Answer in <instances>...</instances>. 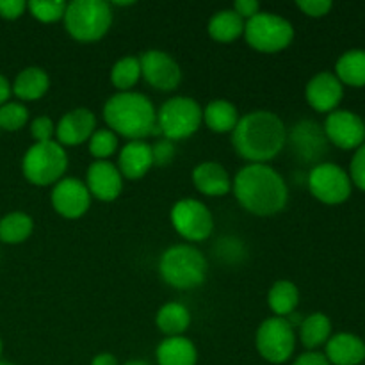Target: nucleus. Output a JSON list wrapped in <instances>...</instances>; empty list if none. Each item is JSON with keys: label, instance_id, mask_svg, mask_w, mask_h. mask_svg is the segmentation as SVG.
Here are the masks:
<instances>
[{"label": "nucleus", "instance_id": "f257e3e1", "mask_svg": "<svg viewBox=\"0 0 365 365\" xmlns=\"http://www.w3.org/2000/svg\"><path fill=\"white\" fill-rule=\"evenodd\" d=\"M232 145L248 164H267L287 145V128L273 110H252L239 118L232 132Z\"/></svg>", "mask_w": 365, "mask_h": 365}, {"label": "nucleus", "instance_id": "f03ea898", "mask_svg": "<svg viewBox=\"0 0 365 365\" xmlns=\"http://www.w3.org/2000/svg\"><path fill=\"white\" fill-rule=\"evenodd\" d=\"M232 191L242 209L260 217L282 212L289 202L284 177L269 164H246L241 168L232 180Z\"/></svg>", "mask_w": 365, "mask_h": 365}, {"label": "nucleus", "instance_id": "7ed1b4c3", "mask_svg": "<svg viewBox=\"0 0 365 365\" xmlns=\"http://www.w3.org/2000/svg\"><path fill=\"white\" fill-rule=\"evenodd\" d=\"M107 128L130 141H145L148 135L159 134L157 109L152 100L138 91L116 93L103 106Z\"/></svg>", "mask_w": 365, "mask_h": 365}, {"label": "nucleus", "instance_id": "20e7f679", "mask_svg": "<svg viewBox=\"0 0 365 365\" xmlns=\"http://www.w3.org/2000/svg\"><path fill=\"white\" fill-rule=\"evenodd\" d=\"M207 259L196 246L175 245L160 255L159 273L168 285L178 291L200 287L207 278Z\"/></svg>", "mask_w": 365, "mask_h": 365}, {"label": "nucleus", "instance_id": "39448f33", "mask_svg": "<svg viewBox=\"0 0 365 365\" xmlns=\"http://www.w3.org/2000/svg\"><path fill=\"white\" fill-rule=\"evenodd\" d=\"M113 9L106 0H73L64 11V27L81 43L100 41L113 25Z\"/></svg>", "mask_w": 365, "mask_h": 365}, {"label": "nucleus", "instance_id": "423d86ee", "mask_svg": "<svg viewBox=\"0 0 365 365\" xmlns=\"http://www.w3.org/2000/svg\"><path fill=\"white\" fill-rule=\"evenodd\" d=\"M68 153L57 141L34 143L21 159L24 177L34 185L57 184L68 170Z\"/></svg>", "mask_w": 365, "mask_h": 365}, {"label": "nucleus", "instance_id": "0eeeda50", "mask_svg": "<svg viewBox=\"0 0 365 365\" xmlns=\"http://www.w3.org/2000/svg\"><path fill=\"white\" fill-rule=\"evenodd\" d=\"M203 121V109L191 96H173L157 110L159 134L170 141H180L195 134Z\"/></svg>", "mask_w": 365, "mask_h": 365}, {"label": "nucleus", "instance_id": "6e6552de", "mask_svg": "<svg viewBox=\"0 0 365 365\" xmlns=\"http://www.w3.org/2000/svg\"><path fill=\"white\" fill-rule=\"evenodd\" d=\"M245 38L246 43L259 52H282L294 39V27L280 14L260 11L259 14L246 20Z\"/></svg>", "mask_w": 365, "mask_h": 365}, {"label": "nucleus", "instance_id": "1a4fd4ad", "mask_svg": "<svg viewBox=\"0 0 365 365\" xmlns=\"http://www.w3.org/2000/svg\"><path fill=\"white\" fill-rule=\"evenodd\" d=\"M257 351L269 364H285L296 351V331L285 317H267L257 328Z\"/></svg>", "mask_w": 365, "mask_h": 365}, {"label": "nucleus", "instance_id": "9d476101", "mask_svg": "<svg viewBox=\"0 0 365 365\" xmlns=\"http://www.w3.org/2000/svg\"><path fill=\"white\" fill-rule=\"evenodd\" d=\"M309 189L317 202L341 205L351 196L353 184L348 171L335 163H317L309 173Z\"/></svg>", "mask_w": 365, "mask_h": 365}, {"label": "nucleus", "instance_id": "9b49d317", "mask_svg": "<svg viewBox=\"0 0 365 365\" xmlns=\"http://www.w3.org/2000/svg\"><path fill=\"white\" fill-rule=\"evenodd\" d=\"M171 225L180 237L202 242L214 230V217L209 207L195 198H182L171 209Z\"/></svg>", "mask_w": 365, "mask_h": 365}, {"label": "nucleus", "instance_id": "f8f14e48", "mask_svg": "<svg viewBox=\"0 0 365 365\" xmlns=\"http://www.w3.org/2000/svg\"><path fill=\"white\" fill-rule=\"evenodd\" d=\"M324 135L331 145L342 150H356L365 143V123L356 113L335 109L324 120Z\"/></svg>", "mask_w": 365, "mask_h": 365}, {"label": "nucleus", "instance_id": "ddd939ff", "mask_svg": "<svg viewBox=\"0 0 365 365\" xmlns=\"http://www.w3.org/2000/svg\"><path fill=\"white\" fill-rule=\"evenodd\" d=\"M141 77L159 91H173L182 82V68L163 50H146L139 56Z\"/></svg>", "mask_w": 365, "mask_h": 365}, {"label": "nucleus", "instance_id": "4468645a", "mask_svg": "<svg viewBox=\"0 0 365 365\" xmlns=\"http://www.w3.org/2000/svg\"><path fill=\"white\" fill-rule=\"evenodd\" d=\"M50 202L59 216L66 220H78L91 207V192L86 182L75 177H64L53 184Z\"/></svg>", "mask_w": 365, "mask_h": 365}, {"label": "nucleus", "instance_id": "2eb2a0df", "mask_svg": "<svg viewBox=\"0 0 365 365\" xmlns=\"http://www.w3.org/2000/svg\"><path fill=\"white\" fill-rule=\"evenodd\" d=\"M344 86L331 71H319L305 86V100L317 113H334L342 102Z\"/></svg>", "mask_w": 365, "mask_h": 365}, {"label": "nucleus", "instance_id": "dca6fc26", "mask_svg": "<svg viewBox=\"0 0 365 365\" xmlns=\"http://www.w3.org/2000/svg\"><path fill=\"white\" fill-rule=\"evenodd\" d=\"M287 143L303 163H316L327 152V135L321 125L312 120H303L287 132Z\"/></svg>", "mask_w": 365, "mask_h": 365}, {"label": "nucleus", "instance_id": "f3484780", "mask_svg": "<svg viewBox=\"0 0 365 365\" xmlns=\"http://www.w3.org/2000/svg\"><path fill=\"white\" fill-rule=\"evenodd\" d=\"M96 130V116L91 109L77 107L63 114L56 125V138L61 146H78L88 143Z\"/></svg>", "mask_w": 365, "mask_h": 365}, {"label": "nucleus", "instance_id": "a211bd4d", "mask_svg": "<svg viewBox=\"0 0 365 365\" xmlns=\"http://www.w3.org/2000/svg\"><path fill=\"white\" fill-rule=\"evenodd\" d=\"M86 185L91 196L109 203L114 202L123 191V177L116 164L110 160H93L86 175Z\"/></svg>", "mask_w": 365, "mask_h": 365}, {"label": "nucleus", "instance_id": "6ab92c4d", "mask_svg": "<svg viewBox=\"0 0 365 365\" xmlns=\"http://www.w3.org/2000/svg\"><path fill=\"white\" fill-rule=\"evenodd\" d=\"M116 166L123 178H128V180L143 178L153 168L152 145L145 141L127 143L120 150Z\"/></svg>", "mask_w": 365, "mask_h": 365}, {"label": "nucleus", "instance_id": "aec40b11", "mask_svg": "<svg viewBox=\"0 0 365 365\" xmlns=\"http://www.w3.org/2000/svg\"><path fill=\"white\" fill-rule=\"evenodd\" d=\"M324 356L331 365H360L365 360V342L359 335L342 334L331 335L327 342Z\"/></svg>", "mask_w": 365, "mask_h": 365}, {"label": "nucleus", "instance_id": "412c9836", "mask_svg": "<svg viewBox=\"0 0 365 365\" xmlns=\"http://www.w3.org/2000/svg\"><path fill=\"white\" fill-rule=\"evenodd\" d=\"M192 184L205 196H225L232 191V178L227 168L214 160H205L192 170Z\"/></svg>", "mask_w": 365, "mask_h": 365}, {"label": "nucleus", "instance_id": "4be33fe9", "mask_svg": "<svg viewBox=\"0 0 365 365\" xmlns=\"http://www.w3.org/2000/svg\"><path fill=\"white\" fill-rule=\"evenodd\" d=\"M50 88V77L43 68L29 66L24 68L16 75L14 82L11 84V91L16 98L24 102H36L43 98Z\"/></svg>", "mask_w": 365, "mask_h": 365}, {"label": "nucleus", "instance_id": "5701e85b", "mask_svg": "<svg viewBox=\"0 0 365 365\" xmlns=\"http://www.w3.org/2000/svg\"><path fill=\"white\" fill-rule=\"evenodd\" d=\"M155 359L159 365H196L198 349L187 337H166L157 346Z\"/></svg>", "mask_w": 365, "mask_h": 365}, {"label": "nucleus", "instance_id": "b1692460", "mask_svg": "<svg viewBox=\"0 0 365 365\" xmlns=\"http://www.w3.org/2000/svg\"><path fill=\"white\" fill-rule=\"evenodd\" d=\"M239 110L230 100H212L203 109V121L216 134H232L239 123Z\"/></svg>", "mask_w": 365, "mask_h": 365}, {"label": "nucleus", "instance_id": "393cba45", "mask_svg": "<svg viewBox=\"0 0 365 365\" xmlns=\"http://www.w3.org/2000/svg\"><path fill=\"white\" fill-rule=\"evenodd\" d=\"M155 324L166 337H182L191 327V312L182 303H166L157 312Z\"/></svg>", "mask_w": 365, "mask_h": 365}, {"label": "nucleus", "instance_id": "a878e982", "mask_svg": "<svg viewBox=\"0 0 365 365\" xmlns=\"http://www.w3.org/2000/svg\"><path fill=\"white\" fill-rule=\"evenodd\" d=\"M246 21L234 9H221L209 20L207 31L217 43H232L245 34Z\"/></svg>", "mask_w": 365, "mask_h": 365}, {"label": "nucleus", "instance_id": "bb28decb", "mask_svg": "<svg viewBox=\"0 0 365 365\" xmlns=\"http://www.w3.org/2000/svg\"><path fill=\"white\" fill-rule=\"evenodd\" d=\"M331 337V321L327 314L314 312L303 317L299 324V341L309 351H316L317 348L327 344Z\"/></svg>", "mask_w": 365, "mask_h": 365}, {"label": "nucleus", "instance_id": "cd10ccee", "mask_svg": "<svg viewBox=\"0 0 365 365\" xmlns=\"http://www.w3.org/2000/svg\"><path fill=\"white\" fill-rule=\"evenodd\" d=\"M335 75L342 86L364 88L365 86V50L353 48L342 53L335 63Z\"/></svg>", "mask_w": 365, "mask_h": 365}, {"label": "nucleus", "instance_id": "c85d7f7f", "mask_svg": "<svg viewBox=\"0 0 365 365\" xmlns=\"http://www.w3.org/2000/svg\"><path fill=\"white\" fill-rule=\"evenodd\" d=\"M299 303L298 285L291 280L274 282L267 292V305L277 317H287L296 312Z\"/></svg>", "mask_w": 365, "mask_h": 365}, {"label": "nucleus", "instance_id": "c756f323", "mask_svg": "<svg viewBox=\"0 0 365 365\" xmlns=\"http://www.w3.org/2000/svg\"><path fill=\"white\" fill-rule=\"evenodd\" d=\"M34 232V221L27 212L14 210L0 220V242L6 245H21Z\"/></svg>", "mask_w": 365, "mask_h": 365}, {"label": "nucleus", "instance_id": "7c9ffc66", "mask_svg": "<svg viewBox=\"0 0 365 365\" xmlns=\"http://www.w3.org/2000/svg\"><path fill=\"white\" fill-rule=\"evenodd\" d=\"M139 78H141V64H139V57L135 56L121 57L110 70V82L118 89V93L132 91Z\"/></svg>", "mask_w": 365, "mask_h": 365}, {"label": "nucleus", "instance_id": "2f4dec72", "mask_svg": "<svg viewBox=\"0 0 365 365\" xmlns=\"http://www.w3.org/2000/svg\"><path fill=\"white\" fill-rule=\"evenodd\" d=\"M118 135L110 128H96L89 138V153L95 160H109L110 155L118 150Z\"/></svg>", "mask_w": 365, "mask_h": 365}, {"label": "nucleus", "instance_id": "473e14b6", "mask_svg": "<svg viewBox=\"0 0 365 365\" xmlns=\"http://www.w3.org/2000/svg\"><path fill=\"white\" fill-rule=\"evenodd\" d=\"M29 109L21 102H6L0 107V130L16 132L27 125Z\"/></svg>", "mask_w": 365, "mask_h": 365}, {"label": "nucleus", "instance_id": "72a5a7b5", "mask_svg": "<svg viewBox=\"0 0 365 365\" xmlns=\"http://www.w3.org/2000/svg\"><path fill=\"white\" fill-rule=\"evenodd\" d=\"M66 6L68 2H63V0H31L27 2L29 13L43 24L63 20Z\"/></svg>", "mask_w": 365, "mask_h": 365}, {"label": "nucleus", "instance_id": "f704fd0d", "mask_svg": "<svg viewBox=\"0 0 365 365\" xmlns=\"http://www.w3.org/2000/svg\"><path fill=\"white\" fill-rule=\"evenodd\" d=\"M31 134L36 139V143H46L53 141L56 135V123L52 118L48 116H38L32 120L31 123Z\"/></svg>", "mask_w": 365, "mask_h": 365}, {"label": "nucleus", "instance_id": "c9c22d12", "mask_svg": "<svg viewBox=\"0 0 365 365\" xmlns=\"http://www.w3.org/2000/svg\"><path fill=\"white\" fill-rule=\"evenodd\" d=\"M348 175L351 178L353 185H356L360 191H365V143L360 148L355 150Z\"/></svg>", "mask_w": 365, "mask_h": 365}, {"label": "nucleus", "instance_id": "e433bc0d", "mask_svg": "<svg viewBox=\"0 0 365 365\" xmlns=\"http://www.w3.org/2000/svg\"><path fill=\"white\" fill-rule=\"evenodd\" d=\"M175 153H177V148H175L173 141L164 138L159 139L155 145H152L153 166H168V164L173 163Z\"/></svg>", "mask_w": 365, "mask_h": 365}, {"label": "nucleus", "instance_id": "4c0bfd02", "mask_svg": "<svg viewBox=\"0 0 365 365\" xmlns=\"http://www.w3.org/2000/svg\"><path fill=\"white\" fill-rule=\"evenodd\" d=\"M296 6L310 18H323L327 16L328 13L334 7V2L331 0H298Z\"/></svg>", "mask_w": 365, "mask_h": 365}, {"label": "nucleus", "instance_id": "58836bf2", "mask_svg": "<svg viewBox=\"0 0 365 365\" xmlns=\"http://www.w3.org/2000/svg\"><path fill=\"white\" fill-rule=\"evenodd\" d=\"M27 9L25 0H0V16L4 20H18Z\"/></svg>", "mask_w": 365, "mask_h": 365}, {"label": "nucleus", "instance_id": "ea45409f", "mask_svg": "<svg viewBox=\"0 0 365 365\" xmlns=\"http://www.w3.org/2000/svg\"><path fill=\"white\" fill-rule=\"evenodd\" d=\"M232 9L242 18V20H250L253 18L255 14L260 13V4L257 0H235L234 7Z\"/></svg>", "mask_w": 365, "mask_h": 365}, {"label": "nucleus", "instance_id": "a19ab883", "mask_svg": "<svg viewBox=\"0 0 365 365\" xmlns=\"http://www.w3.org/2000/svg\"><path fill=\"white\" fill-rule=\"evenodd\" d=\"M292 365H331V364L328 362V359L324 356V353L307 351V353H303V355H299Z\"/></svg>", "mask_w": 365, "mask_h": 365}, {"label": "nucleus", "instance_id": "79ce46f5", "mask_svg": "<svg viewBox=\"0 0 365 365\" xmlns=\"http://www.w3.org/2000/svg\"><path fill=\"white\" fill-rule=\"evenodd\" d=\"M11 93H13L11 91V82L0 73V107H2L6 102H9Z\"/></svg>", "mask_w": 365, "mask_h": 365}, {"label": "nucleus", "instance_id": "37998d69", "mask_svg": "<svg viewBox=\"0 0 365 365\" xmlns=\"http://www.w3.org/2000/svg\"><path fill=\"white\" fill-rule=\"evenodd\" d=\"M91 365H120L118 364L116 356L110 355V353H100L95 359L91 360Z\"/></svg>", "mask_w": 365, "mask_h": 365}, {"label": "nucleus", "instance_id": "c03bdc74", "mask_svg": "<svg viewBox=\"0 0 365 365\" xmlns=\"http://www.w3.org/2000/svg\"><path fill=\"white\" fill-rule=\"evenodd\" d=\"M123 365H150V364L145 362V360H130V362H127Z\"/></svg>", "mask_w": 365, "mask_h": 365}, {"label": "nucleus", "instance_id": "a18cd8bd", "mask_svg": "<svg viewBox=\"0 0 365 365\" xmlns=\"http://www.w3.org/2000/svg\"><path fill=\"white\" fill-rule=\"evenodd\" d=\"M2 351H4V342L2 339H0V356H2Z\"/></svg>", "mask_w": 365, "mask_h": 365}, {"label": "nucleus", "instance_id": "49530a36", "mask_svg": "<svg viewBox=\"0 0 365 365\" xmlns=\"http://www.w3.org/2000/svg\"><path fill=\"white\" fill-rule=\"evenodd\" d=\"M0 365H13V364H9V362H4V360H0Z\"/></svg>", "mask_w": 365, "mask_h": 365}]
</instances>
